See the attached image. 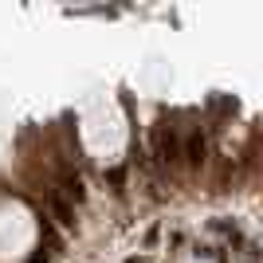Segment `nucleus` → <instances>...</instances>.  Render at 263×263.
I'll return each mask as SVG.
<instances>
[{
	"label": "nucleus",
	"mask_w": 263,
	"mask_h": 263,
	"mask_svg": "<svg viewBox=\"0 0 263 263\" xmlns=\"http://www.w3.org/2000/svg\"><path fill=\"white\" fill-rule=\"evenodd\" d=\"M63 193L75 200V204H83V197H87V193H83V181H79V177H71V173L63 177Z\"/></svg>",
	"instance_id": "20e7f679"
},
{
	"label": "nucleus",
	"mask_w": 263,
	"mask_h": 263,
	"mask_svg": "<svg viewBox=\"0 0 263 263\" xmlns=\"http://www.w3.org/2000/svg\"><path fill=\"white\" fill-rule=\"evenodd\" d=\"M40 232H44V243H47V252H59V236H55V228L47 224V220L40 224Z\"/></svg>",
	"instance_id": "39448f33"
},
{
	"label": "nucleus",
	"mask_w": 263,
	"mask_h": 263,
	"mask_svg": "<svg viewBox=\"0 0 263 263\" xmlns=\"http://www.w3.org/2000/svg\"><path fill=\"white\" fill-rule=\"evenodd\" d=\"M154 157L161 165H181V157H185V145H181V138H177V130L169 122L154 126Z\"/></svg>",
	"instance_id": "f257e3e1"
},
{
	"label": "nucleus",
	"mask_w": 263,
	"mask_h": 263,
	"mask_svg": "<svg viewBox=\"0 0 263 263\" xmlns=\"http://www.w3.org/2000/svg\"><path fill=\"white\" fill-rule=\"evenodd\" d=\"M204 149H209L204 134H200V130H193V134H189V142H185V161L200 169V165H204Z\"/></svg>",
	"instance_id": "f03ea898"
},
{
	"label": "nucleus",
	"mask_w": 263,
	"mask_h": 263,
	"mask_svg": "<svg viewBox=\"0 0 263 263\" xmlns=\"http://www.w3.org/2000/svg\"><path fill=\"white\" fill-rule=\"evenodd\" d=\"M47 200H51V212H55V220H59V224H63V228H75V209H71V204H67L63 200V193H47Z\"/></svg>",
	"instance_id": "7ed1b4c3"
}]
</instances>
